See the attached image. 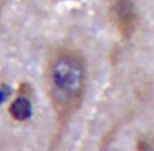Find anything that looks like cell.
<instances>
[{
  "label": "cell",
  "mask_w": 154,
  "mask_h": 151,
  "mask_svg": "<svg viewBox=\"0 0 154 151\" xmlns=\"http://www.w3.org/2000/svg\"><path fill=\"white\" fill-rule=\"evenodd\" d=\"M50 103L61 124L79 110L86 89V63L74 50H59L46 68Z\"/></svg>",
  "instance_id": "6da1fadb"
},
{
  "label": "cell",
  "mask_w": 154,
  "mask_h": 151,
  "mask_svg": "<svg viewBox=\"0 0 154 151\" xmlns=\"http://www.w3.org/2000/svg\"><path fill=\"white\" fill-rule=\"evenodd\" d=\"M113 20L119 33L128 39L137 27V9L133 0H114L111 7Z\"/></svg>",
  "instance_id": "7a4b0ae2"
},
{
  "label": "cell",
  "mask_w": 154,
  "mask_h": 151,
  "mask_svg": "<svg viewBox=\"0 0 154 151\" xmlns=\"http://www.w3.org/2000/svg\"><path fill=\"white\" fill-rule=\"evenodd\" d=\"M9 113L16 121H24L32 116V103L24 94H20L10 104Z\"/></svg>",
  "instance_id": "3957f363"
},
{
  "label": "cell",
  "mask_w": 154,
  "mask_h": 151,
  "mask_svg": "<svg viewBox=\"0 0 154 151\" xmlns=\"http://www.w3.org/2000/svg\"><path fill=\"white\" fill-rule=\"evenodd\" d=\"M6 97H7V94H6L5 91H0V104H2V103L5 101V98H6Z\"/></svg>",
  "instance_id": "277c9868"
}]
</instances>
